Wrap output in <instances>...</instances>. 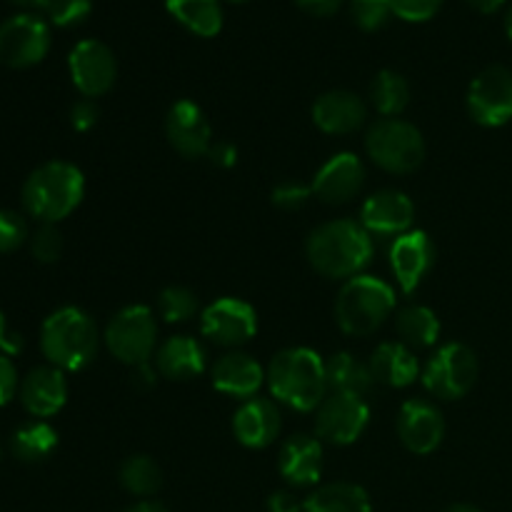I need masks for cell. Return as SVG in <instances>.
<instances>
[{"label":"cell","instance_id":"cell-29","mask_svg":"<svg viewBox=\"0 0 512 512\" xmlns=\"http://www.w3.org/2000/svg\"><path fill=\"white\" fill-rule=\"evenodd\" d=\"M395 328L403 338V345L413 348H433L440 338V320L425 305H408L395 318Z\"/></svg>","mask_w":512,"mask_h":512},{"label":"cell","instance_id":"cell-3","mask_svg":"<svg viewBox=\"0 0 512 512\" xmlns=\"http://www.w3.org/2000/svg\"><path fill=\"white\" fill-rule=\"evenodd\" d=\"M85 178L73 163L53 160L28 175L23 185V205L40 223H60L80 205Z\"/></svg>","mask_w":512,"mask_h":512},{"label":"cell","instance_id":"cell-47","mask_svg":"<svg viewBox=\"0 0 512 512\" xmlns=\"http://www.w3.org/2000/svg\"><path fill=\"white\" fill-rule=\"evenodd\" d=\"M470 5H473L475 10H480V13H495V10L503 8L505 0H468Z\"/></svg>","mask_w":512,"mask_h":512},{"label":"cell","instance_id":"cell-28","mask_svg":"<svg viewBox=\"0 0 512 512\" xmlns=\"http://www.w3.org/2000/svg\"><path fill=\"white\" fill-rule=\"evenodd\" d=\"M165 8L183 28L200 38H213L223 28V8L218 0H165Z\"/></svg>","mask_w":512,"mask_h":512},{"label":"cell","instance_id":"cell-49","mask_svg":"<svg viewBox=\"0 0 512 512\" xmlns=\"http://www.w3.org/2000/svg\"><path fill=\"white\" fill-rule=\"evenodd\" d=\"M15 5H23V8H45L48 0H13Z\"/></svg>","mask_w":512,"mask_h":512},{"label":"cell","instance_id":"cell-26","mask_svg":"<svg viewBox=\"0 0 512 512\" xmlns=\"http://www.w3.org/2000/svg\"><path fill=\"white\" fill-rule=\"evenodd\" d=\"M325 378H328V390L343 395H358V398L368 395L375 385L370 365L350 353L330 355L325 360Z\"/></svg>","mask_w":512,"mask_h":512},{"label":"cell","instance_id":"cell-42","mask_svg":"<svg viewBox=\"0 0 512 512\" xmlns=\"http://www.w3.org/2000/svg\"><path fill=\"white\" fill-rule=\"evenodd\" d=\"M268 512H303V503L290 490H278L268 498Z\"/></svg>","mask_w":512,"mask_h":512},{"label":"cell","instance_id":"cell-16","mask_svg":"<svg viewBox=\"0 0 512 512\" xmlns=\"http://www.w3.org/2000/svg\"><path fill=\"white\" fill-rule=\"evenodd\" d=\"M415 220V205L400 190H380L370 195L360 210V225L378 238H400Z\"/></svg>","mask_w":512,"mask_h":512},{"label":"cell","instance_id":"cell-40","mask_svg":"<svg viewBox=\"0 0 512 512\" xmlns=\"http://www.w3.org/2000/svg\"><path fill=\"white\" fill-rule=\"evenodd\" d=\"M98 118H100V110L90 98L78 100V103L70 108V125H73L78 133H88V130H93L95 125H98Z\"/></svg>","mask_w":512,"mask_h":512},{"label":"cell","instance_id":"cell-32","mask_svg":"<svg viewBox=\"0 0 512 512\" xmlns=\"http://www.w3.org/2000/svg\"><path fill=\"white\" fill-rule=\"evenodd\" d=\"M120 485L128 490L135 498H150L163 485V473H160L158 463L148 455H133L120 465Z\"/></svg>","mask_w":512,"mask_h":512},{"label":"cell","instance_id":"cell-45","mask_svg":"<svg viewBox=\"0 0 512 512\" xmlns=\"http://www.w3.org/2000/svg\"><path fill=\"white\" fill-rule=\"evenodd\" d=\"M155 378H158V373H155L150 363L135 365L133 368V383L138 385V388H153Z\"/></svg>","mask_w":512,"mask_h":512},{"label":"cell","instance_id":"cell-25","mask_svg":"<svg viewBox=\"0 0 512 512\" xmlns=\"http://www.w3.org/2000/svg\"><path fill=\"white\" fill-rule=\"evenodd\" d=\"M370 370H373L375 383H383L388 388H408L418 380L420 365L413 350L403 343H383L370 355Z\"/></svg>","mask_w":512,"mask_h":512},{"label":"cell","instance_id":"cell-46","mask_svg":"<svg viewBox=\"0 0 512 512\" xmlns=\"http://www.w3.org/2000/svg\"><path fill=\"white\" fill-rule=\"evenodd\" d=\"M0 350H3V355H8V358H13V355H18L20 350H23V338H20L18 333H10L5 335L3 345H0Z\"/></svg>","mask_w":512,"mask_h":512},{"label":"cell","instance_id":"cell-11","mask_svg":"<svg viewBox=\"0 0 512 512\" xmlns=\"http://www.w3.org/2000/svg\"><path fill=\"white\" fill-rule=\"evenodd\" d=\"M258 330V313L240 298H220L200 315V333L215 345L238 348L248 343Z\"/></svg>","mask_w":512,"mask_h":512},{"label":"cell","instance_id":"cell-5","mask_svg":"<svg viewBox=\"0 0 512 512\" xmlns=\"http://www.w3.org/2000/svg\"><path fill=\"white\" fill-rule=\"evenodd\" d=\"M395 310V290L373 275H355L345 280L335 303L340 330L355 338L373 335Z\"/></svg>","mask_w":512,"mask_h":512},{"label":"cell","instance_id":"cell-43","mask_svg":"<svg viewBox=\"0 0 512 512\" xmlns=\"http://www.w3.org/2000/svg\"><path fill=\"white\" fill-rule=\"evenodd\" d=\"M208 158L213 160V165H218V168H233V165L238 163V148H235L233 143H225V140H220L218 145H213V148H210Z\"/></svg>","mask_w":512,"mask_h":512},{"label":"cell","instance_id":"cell-24","mask_svg":"<svg viewBox=\"0 0 512 512\" xmlns=\"http://www.w3.org/2000/svg\"><path fill=\"white\" fill-rule=\"evenodd\" d=\"M205 363V348L198 340L188 338V335H173L165 340L155 355V365L158 373L168 380H193L203 375Z\"/></svg>","mask_w":512,"mask_h":512},{"label":"cell","instance_id":"cell-51","mask_svg":"<svg viewBox=\"0 0 512 512\" xmlns=\"http://www.w3.org/2000/svg\"><path fill=\"white\" fill-rule=\"evenodd\" d=\"M5 335H8V328H5V318H3V310H0V345H3Z\"/></svg>","mask_w":512,"mask_h":512},{"label":"cell","instance_id":"cell-9","mask_svg":"<svg viewBox=\"0 0 512 512\" xmlns=\"http://www.w3.org/2000/svg\"><path fill=\"white\" fill-rule=\"evenodd\" d=\"M50 50V28L35 13H18L0 23V63L30 68Z\"/></svg>","mask_w":512,"mask_h":512},{"label":"cell","instance_id":"cell-6","mask_svg":"<svg viewBox=\"0 0 512 512\" xmlns=\"http://www.w3.org/2000/svg\"><path fill=\"white\" fill-rule=\"evenodd\" d=\"M365 150L378 168L388 173H413L425 160V140L415 125L400 118H383L370 125Z\"/></svg>","mask_w":512,"mask_h":512},{"label":"cell","instance_id":"cell-22","mask_svg":"<svg viewBox=\"0 0 512 512\" xmlns=\"http://www.w3.org/2000/svg\"><path fill=\"white\" fill-rule=\"evenodd\" d=\"M368 118L363 100L350 90H330L313 105V123L328 135L355 133Z\"/></svg>","mask_w":512,"mask_h":512},{"label":"cell","instance_id":"cell-30","mask_svg":"<svg viewBox=\"0 0 512 512\" xmlns=\"http://www.w3.org/2000/svg\"><path fill=\"white\" fill-rule=\"evenodd\" d=\"M55 448H58V433L53 430V425L43 423V420H35V423L18 428L13 440H10V450L23 463H40Z\"/></svg>","mask_w":512,"mask_h":512},{"label":"cell","instance_id":"cell-4","mask_svg":"<svg viewBox=\"0 0 512 512\" xmlns=\"http://www.w3.org/2000/svg\"><path fill=\"white\" fill-rule=\"evenodd\" d=\"M40 350L60 370H83L98 353V328L80 308H60L40 330Z\"/></svg>","mask_w":512,"mask_h":512},{"label":"cell","instance_id":"cell-1","mask_svg":"<svg viewBox=\"0 0 512 512\" xmlns=\"http://www.w3.org/2000/svg\"><path fill=\"white\" fill-rule=\"evenodd\" d=\"M305 255L325 278L350 280L373 258V235L355 220H330L310 233Z\"/></svg>","mask_w":512,"mask_h":512},{"label":"cell","instance_id":"cell-48","mask_svg":"<svg viewBox=\"0 0 512 512\" xmlns=\"http://www.w3.org/2000/svg\"><path fill=\"white\" fill-rule=\"evenodd\" d=\"M125 512H168V508L160 503H155V500H143V503L133 505V508H128Z\"/></svg>","mask_w":512,"mask_h":512},{"label":"cell","instance_id":"cell-52","mask_svg":"<svg viewBox=\"0 0 512 512\" xmlns=\"http://www.w3.org/2000/svg\"><path fill=\"white\" fill-rule=\"evenodd\" d=\"M505 30H508L510 40H512V8L508 10V18H505Z\"/></svg>","mask_w":512,"mask_h":512},{"label":"cell","instance_id":"cell-33","mask_svg":"<svg viewBox=\"0 0 512 512\" xmlns=\"http://www.w3.org/2000/svg\"><path fill=\"white\" fill-rule=\"evenodd\" d=\"M158 310L168 323H185L198 313V298L183 285H170L158 295Z\"/></svg>","mask_w":512,"mask_h":512},{"label":"cell","instance_id":"cell-8","mask_svg":"<svg viewBox=\"0 0 512 512\" xmlns=\"http://www.w3.org/2000/svg\"><path fill=\"white\" fill-rule=\"evenodd\" d=\"M478 373V358L468 345L445 343L425 365L423 385L435 398L458 400L473 390Z\"/></svg>","mask_w":512,"mask_h":512},{"label":"cell","instance_id":"cell-13","mask_svg":"<svg viewBox=\"0 0 512 512\" xmlns=\"http://www.w3.org/2000/svg\"><path fill=\"white\" fill-rule=\"evenodd\" d=\"M70 78L73 85L80 90L83 98H100L108 93L118 75V63H115L113 50L100 40H80L68 58Z\"/></svg>","mask_w":512,"mask_h":512},{"label":"cell","instance_id":"cell-12","mask_svg":"<svg viewBox=\"0 0 512 512\" xmlns=\"http://www.w3.org/2000/svg\"><path fill=\"white\" fill-rule=\"evenodd\" d=\"M370 423V408L358 395L333 393L325 398L315 418V433L330 445H350L365 433Z\"/></svg>","mask_w":512,"mask_h":512},{"label":"cell","instance_id":"cell-38","mask_svg":"<svg viewBox=\"0 0 512 512\" xmlns=\"http://www.w3.org/2000/svg\"><path fill=\"white\" fill-rule=\"evenodd\" d=\"M443 0H393V13L408 23H425L440 10Z\"/></svg>","mask_w":512,"mask_h":512},{"label":"cell","instance_id":"cell-7","mask_svg":"<svg viewBox=\"0 0 512 512\" xmlns=\"http://www.w3.org/2000/svg\"><path fill=\"white\" fill-rule=\"evenodd\" d=\"M105 345L120 363L130 368L150 363V355L158 345V323L153 310L145 305H130L115 313L105 328Z\"/></svg>","mask_w":512,"mask_h":512},{"label":"cell","instance_id":"cell-15","mask_svg":"<svg viewBox=\"0 0 512 512\" xmlns=\"http://www.w3.org/2000/svg\"><path fill=\"white\" fill-rule=\"evenodd\" d=\"M435 265V245L423 230H408L390 245V268L405 295L415 293Z\"/></svg>","mask_w":512,"mask_h":512},{"label":"cell","instance_id":"cell-21","mask_svg":"<svg viewBox=\"0 0 512 512\" xmlns=\"http://www.w3.org/2000/svg\"><path fill=\"white\" fill-rule=\"evenodd\" d=\"M278 470L293 488H310L323 475V445L310 435H293L283 443Z\"/></svg>","mask_w":512,"mask_h":512},{"label":"cell","instance_id":"cell-2","mask_svg":"<svg viewBox=\"0 0 512 512\" xmlns=\"http://www.w3.org/2000/svg\"><path fill=\"white\" fill-rule=\"evenodd\" d=\"M265 380L273 398L288 408L310 413L318 410L328 393L325 360L310 348H285L270 360Z\"/></svg>","mask_w":512,"mask_h":512},{"label":"cell","instance_id":"cell-50","mask_svg":"<svg viewBox=\"0 0 512 512\" xmlns=\"http://www.w3.org/2000/svg\"><path fill=\"white\" fill-rule=\"evenodd\" d=\"M445 512H483V510H478L475 508V505H465V503H458V505H450L448 510Z\"/></svg>","mask_w":512,"mask_h":512},{"label":"cell","instance_id":"cell-31","mask_svg":"<svg viewBox=\"0 0 512 512\" xmlns=\"http://www.w3.org/2000/svg\"><path fill=\"white\" fill-rule=\"evenodd\" d=\"M370 98H373L375 110L385 118H398L410 103V85L395 70H380L370 85Z\"/></svg>","mask_w":512,"mask_h":512},{"label":"cell","instance_id":"cell-44","mask_svg":"<svg viewBox=\"0 0 512 512\" xmlns=\"http://www.w3.org/2000/svg\"><path fill=\"white\" fill-rule=\"evenodd\" d=\"M305 13L310 15H318V18H325V15H333L335 10L340 8L343 0H295Z\"/></svg>","mask_w":512,"mask_h":512},{"label":"cell","instance_id":"cell-20","mask_svg":"<svg viewBox=\"0 0 512 512\" xmlns=\"http://www.w3.org/2000/svg\"><path fill=\"white\" fill-rule=\"evenodd\" d=\"M280 410L268 398H250L235 410L233 433L240 445L253 450H263L275 443L280 433Z\"/></svg>","mask_w":512,"mask_h":512},{"label":"cell","instance_id":"cell-14","mask_svg":"<svg viewBox=\"0 0 512 512\" xmlns=\"http://www.w3.org/2000/svg\"><path fill=\"white\" fill-rule=\"evenodd\" d=\"M165 135H168L170 145L188 160L208 158L210 148H213V130H210L203 108L193 100H178L168 110Z\"/></svg>","mask_w":512,"mask_h":512},{"label":"cell","instance_id":"cell-19","mask_svg":"<svg viewBox=\"0 0 512 512\" xmlns=\"http://www.w3.org/2000/svg\"><path fill=\"white\" fill-rule=\"evenodd\" d=\"M365 183V168L358 155L338 153L318 170L313 180V193L330 205L353 200Z\"/></svg>","mask_w":512,"mask_h":512},{"label":"cell","instance_id":"cell-35","mask_svg":"<svg viewBox=\"0 0 512 512\" xmlns=\"http://www.w3.org/2000/svg\"><path fill=\"white\" fill-rule=\"evenodd\" d=\"M30 250L38 263H55L63 255V235L55 223H43L30 238Z\"/></svg>","mask_w":512,"mask_h":512},{"label":"cell","instance_id":"cell-17","mask_svg":"<svg viewBox=\"0 0 512 512\" xmlns=\"http://www.w3.org/2000/svg\"><path fill=\"white\" fill-rule=\"evenodd\" d=\"M398 438L410 453L430 455L445 438L443 413L428 400H408L398 415Z\"/></svg>","mask_w":512,"mask_h":512},{"label":"cell","instance_id":"cell-27","mask_svg":"<svg viewBox=\"0 0 512 512\" xmlns=\"http://www.w3.org/2000/svg\"><path fill=\"white\" fill-rule=\"evenodd\" d=\"M303 512H373V505L360 485L330 483L305 498Z\"/></svg>","mask_w":512,"mask_h":512},{"label":"cell","instance_id":"cell-18","mask_svg":"<svg viewBox=\"0 0 512 512\" xmlns=\"http://www.w3.org/2000/svg\"><path fill=\"white\" fill-rule=\"evenodd\" d=\"M20 403L35 418H53L60 413L68 400V383H65L63 370L55 365L33 368L20 383Z\"/></svg>","mask_w":512,"mask_h":512},{"label":"cell","instance_id":"cell-41","mask_svg":"<svg viewBox=\"0 0 512 512\" xmlns=\"http://www.w3.org/2000/svg\"><path fill=\"white\" fill-rule=\"evenodd\" d=\"M20 390L18 383V370H15L13 360L8 355L0 353V408L8 405L15 398V393Z\"/></svg>","mask_w":512,"mask_h":512},{"label":"cell","instance_id":"cell-10","mask_svg":"<svg viewBox=\"0 0 512 512\" xmlns=\"http://www.w3.org/2000/svg\"><path fill=\"white\" fill-rule=\"evenodd\" d=\"M470 118L485 128H500L512 120V70L490 65L473 78L468 88Z\"/></svg>","mask_w":512,"mask_h":512},{"label":"cell","instance_id":"cell-34","mask_svg":"<svg viewBox=\"0 0 512 512\" xmlns=\"http://www.w3.org/2000/svg\"><path fill=\"white\" fill-rule=\"evenodd\" d=\"M350 15L363 30H378L395 15L393 0H350Z\"/></svg>","mask_w":512,"mask_h":512},{"label":"cell","instance_id":"cell-23","mask_svg":"<svg viewBox=\"0 0 512 512\" xmlns=\"http://www.w3.org/2000/svg\"><path fill=\"white\" fill-rule=\"evenodd\" d=\"M265 380V370L260 368L258 360H253L245 353H228L215 363L213 368V385L215 390L233 398L250 400L258 395L260 385Z\"/></svg>","mask_w":512,"mask_h":512},{"label":"cell","instance_id":"cell-36","mask_svg":"<svg viewBox=\"0 0 512 512\" xmlns=\"http://www.w3.org/2000/svg\"><path fill=\"white\" fill-rule=\"evenodd\" d=\"M48 18L60 28H70V25L83 23L93 10V0H48L45 5Z\"/></svg>","mask_w":512,"mask_h":512},{"label":"cell","instance_id":"cell-39","mask_svg":"<svg viewBox=\"0 0 512 512\" xmlns=\"http://www.w3.org/2000/svg\"><path fill=\"white\" fill-rule=\"evenodd\" d=\"M313 195V188H305L300 183H280L273 190V205L280 210H300Z\"/></svg>","mask_w":512,"mask_h":512},{"label":"cell","instance_id":"cell-53","mask_svg":"<svg viewBox=\"0 0 512 512\" xmlns=\"http://www.w3.org/2000/svg\"><path fill=\"white\" fill-rule=\"evenodd\" d=\"M230 3H245V0H230Z\"/></svg>","mask_w":512,"mask_h":512},{"label":"cell","instance_id":"cell-37","mask_svg":"<svg viewBox=\"0 0 512 512\" xmlns=\"http://www.w3.org/2000/svg\"><path fill=\"white\" fill-rule=\"evenodd\" d=\"M28 240V225L23 215L13 210H0V253H13Z\"/></svg>","mask_w":512,"mask_h":512}]
</instances>
